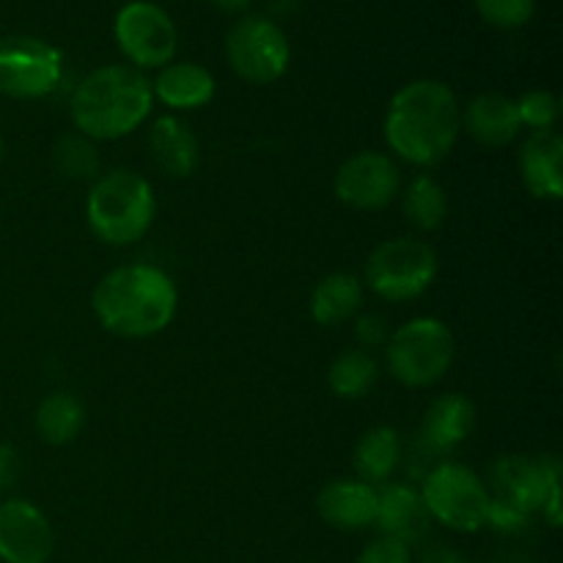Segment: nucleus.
Segmentation results:
<instances>
[{
	"label": "nucleus",
	"mask_w": 563,
	"mask_h": 563,
	"mask_svg": "<svg viewBox=\"0 0 563 563\" xmlns=\"http://www.w3.org/2000/svg\"><path fill=\"white\" fill-rule=\"evenodd\" d=\"M462 132L456 93L440 80H412L394 93L385 115V141L405 163H443Z\"/></svg>",
	"instance_id": "nucleus-1"
},
{
	"label": "nucleus",
	"mask_w": 563,
	"mask_h": 563,
	"mask_svg": "<svg viewBox=\"0 0 563 563\" xmlns=\"http://www.w3.org/2000/svg\"><path fill=\"white\" fill-rule=\"evenodd\" d=\"M91 308L108 333L121 339H148L174 322L179 291L165 269L154 264H124L99 280Z\"/></svg>",
	"instance_id": "nucleus-2"
},
{
	"label": "nucleus",
	"mask_w": 563,
	"mask_h": 563,
	"mask_svg": "<svg viewBox=\"0 0 563 563\" xmlns=\"http://www.w3.org/2000/svg\"><path fill=\"white\" fill-rule=\"evenodd\" d=\"M152 82L141 69L124 64L99 66L71 93V121L91 141H119L148 119Z\"/></svg>",
	"instance_id": "nucleus-3"
},
{
	"label": "nucleus",
	"mask_w": 563,
	"mask_h": 563,
	"mask_svg": "<svg viewBox=\"0 0 563 563\" xmlns=\"http://www.w3.org/2000/svg\"><path fill=\"white\" fill-rule=\"evenodd\" d=\"M157 201L146 176L115 168L93 179L86 198V218L93 234L115 247L143 240L152 229Z\"/></svg>",
	"instance_id": "nucleus-4"
},
{
	"label": "nucleus",
	"mask_w": 563,
	"mask_h": 563,
	"mask_svg": "<svg viewBox=\"0 0 563 563\" xmlns=\"http://www.w3.org/2000/svg\"><path fill=\"white\" fill-rule=\"evenodd\" d=\"M456 357L454 333L434 317H418L388 335L385 361L405 388H432L449 374Z\"/></svg>",
	"instance_id": "nucleus-5"
},
{
	"label": "nucleus",
	"mask_w": 563,
	"mask_h": 563,
	"mask_svg": "<svg viewBox=\"0 0 563 563\" xmlns=\"http://www.w3.org/2000/svg\"><path fill=\"white\" fill-rule=\"evenodd\" d=\"M438 278V251L416 236L385 240L366 258V286L388 302L418 300Z\"/></svg>",
	"instance_id": "nucleus-6"
},
{
	"label": "nucleus",
	"mask_w": 563,
	"mask_h": 563,
	"mask_svg": "<svg viewBox=\"0 0 563 563\" xmlns=\"http://www.w3.org/2000/svg\"><path fill=\"white\" fill-rule=\"evenodd\" d=\"M429 517L454 533H476L487 526L489 487L460 462H440L418 489Z\"/></svg>",
	"instance_id": "nucleus-7"
},
{
	"label": "nucleus",
	"mask_w": 563,
	"mask_h": 563,
	"mask_svg": "<svg viewBox=\"0 0 563 563\" xmlns=\"http://www.w3.org/2000/svg\"><path fill=\"white\" fill-rule=\"evenodd\" d=\"M225 58L236 77L253 86H269L289 69L291 47L267 16H242L225 36Z\"/></svg>",
	"instance_id": "nucleus-8"
},
{
	"label": "nucleus",
	"mask_w": 563,
	"mask_h": 563,
	"mask_svg": "<svg viewBox=\"0 0 563 563\" xmlns=\"http://www.w3.org/2000/svg\"><path fill=\"white\" fill-rule=\"evenodd\" d=\"M64 77V53L36 36L0 38V93L11 99H42Z\"/></svg>",
	"instance_id": "nucleus-9"
},
{
	"label": "nucleus",
	"mask_w": 563,
	"mask_h": 563,
	"mask_svg": "<svg viewBox=\"0 0 563 563\" xmlns=\"http://www.w3.org/2000/svg\"><path fill=\"white\" fill-rule=\"evenodd\" d=\"M115 44L135 69H163L174 60L179 33L168 11L148 0H132L115 14Z\"/></svg>",
	"instance_id": "nucleus-10"
},
{
	"label": "nucleus",
	"mask_w": 563,
	"mask_h": 563,
	"mask_svg": "<svg viewBox=\"0 0 563 563\" xmlns=\"http://www.w3.org/2000/svg\"><path fill=\"white\" fill-rule=\"evenodd\" d=\"M335 198L361 212H379L401 190V170L388 154L357 152L335 170Z\"/></svg>",
	"instance_id": "nucleus-11"
},
{
	"label": "nucleus",
	"mask_w": 563,
	"mask_h": 563,
	"mask_svg": "<svg viewBox=\"0 0 563 563\" xmlns=\"http://www.w3.org/2000/svg\"><path fill=\"white\" fill-rule=\"evenodd\" d=\"M493 498L533 517L542 511L550 489L561 484V462L555 456H500L489 473Z\"/></svg>",
	"instance_id": "nucleus-12"
},
{
	"label": "nucleus",
	"mask_w": 563,
	"mask_h": 563,
	"mask_svg": "<svg viewBox=\"0 0 563 563\" xmlns=\"http://www.w3.org/2000/svg\"><path fill=\"white\" fill-rule=\"evenodd\" d=\"M53 550V526L36 504L25 498H9L0 504V561L47 563Z\"/></svg>",
	"instance_id": "nucleus-13"
},
{
	"label": "nucleus",
	"mask_w": 563,
	"mask_h": 563,
	"mask_svg": "<svg viewBox=\"0 0 563 563\" xmlns=\"http://www.w3.org/2000/svg\"><path fill=\"white\" fill-rule=\"evenodd\" d=\"M374 526L385 539L407 544L412 548L421 542L429 533L432 517H429L427 506L418 489L407 487V484H383L377 489V517Z\"/></svg>",
	"instance_id": "nucleus-14"
},
{
	"label": "nucleus",
	"mask_w": 563,
	"mask_h": 563,
	"mask_svg": "<svg viewBox=\"0 0 563 563\" xmlns=\"http://www.w3.org/2000/svg\"><path fill=\"white\" fill-rule=\"evenodd\" d=\"M317 511L335 531H366L377 517V487L361 478H335L319 493Z\"/></svg>",
	"instance_id": "nucleus-15"
},
{
	"label": "nucleus",
	"mask_w": 563,
	"mask_h": 563,
	"mask_svg": "<svg viewBox=\"0 0 563 563\" xmlns=\"http://www.w3.org/2000/svg\"><path fill=\"white\" fill-rule=\"evenodd\" d=\"M563 137L555 130L533 132L520 148V176L526 190L539 201H561L563 196Z\"/></svg>",
	"instance_id": "nucleus-16"
},
{
	"label": "nucleus",
	"mask_w": 563,
	"mask_h": 563,
	"mask_svg": "<svg viewBox=\"0 0 563 563\" xmlns=\"http://www.w3.org/2000/svg\"><path fill=\"white\" fill-rule=\"evenodd\" d=\"M462 130L482 146H509L522 130L517 102L506 93H478L467 102L465 113H462Z\"/></svg>",
	"instance_id": "nucleus-17"
},
{
	"label": "nucleus",
	"mask_w": 563,
	"mask_h": 563,
	"mask_svg": "<svg viewBox=\"0 0 563 563\" xmlns=\"http://www.w3.org/2000/svg\"><path fill=\"white\" fill-rule=\"evenodd\" d=\"M473 427H476L473 401L462 394H445L423 412L421 440L434 454H451L471 438Z\"/></svg>",
	"instance_id": "nucleus-18"
},
{
	"label": "nucleus",
	"mask_w": 563,
	"mask_h": 563,
	"mask_svg": "<svg viewBox=\"0 0 563 563\" xmlns=\"http://www.w3.org/2000/svg\"><path fill=\"white\" fill-rule=\"evenodd\" d=\"M148 152L154 165L174 179H185L198 168L201 146L190 126L176 115H163L148 130Z\"/></svg>",
	"instance_id": "nucleus-19"
},
{
	"label": "nucleus",
	"mask_w": 563,
	"mask_h": 563,
	"mask_svg": "<svg viewBox=\"0 0 563 563\" xmlns=\"http://www.w3.org/2000/svg\"><path fill=\"white\" fill-rule=\"evenodd\" d=\"M152 93L174 110H198L214 97V77L207 66L181 60L159 69L152 82Z\"/></svg>",
	"instance_id": "nucleus-20"
},
{
	"label": "nucleus",
	"mask_w": 563,
	"mask_h": 563,
	"mask_svg": "<svg viewBox=\"0 0 563 563\" xmlns=\"http://www.w3.org/2000/svg\"><path fill=\"white\" fill-rule=\"evenodd\" d=\"M401 462V438L394 427H374L357 440L352 465L361 482L385 484Z\"/></svg>",
	"instance_id": "nucleus-21"
},
{
	"label": "nucleus",
	"mask_w": 563,
	"mask_h": 563,
	"mask_svg": "<svg viewBox=\"0 0 563 563\" xmlns=\"http://www.w3.org/2000/svg\"><path fill=\"white\" fill-rule=\"evenodd\" d=\"M363 302V280L352 273H333L317 284L311 295V317L322 328L346 322Z\"/></svg>",
	"instance_id": "nucleus-22"
},
{
	"label": "nucleus",
	"mask_w": 563,
	"mask_h": 563,
	"mask_svg": "<svg viewBox=\"0 0 563 563\" xmlns=\"http://www.w3.org/2000/svg\"><path fill=\"white\" fill-rule=\"evenodd\" d=\"M401 209H405V218L412 229L438 231L449 218V192L434 176L418 174L405 187Z\"/></svg>",
	"instance_id": "nucleus-23"
},
{
	"label": "nucleus",
	"mask_w": 563,
	"mask_h": 563,
	"mask_svg": "<svg viewBox=\"0 0 563 563\" xmlns=\"http://www.w3.org/2000/svg\"><path fill=\"white\" fill-rule=\"evenodd\" d=\"M86 427V407L77 396L58 390L42 399L36 410V432L47 445H69Z\"/></svg>",
	"instance_id": "nucleus-24"
},
{
	"label": "nucleus",
	"mask_w": 563,
	"mask_h": 563,
	"mask_svg": "<svg viewBox=\"0 0 563 563\" xmlns=\"http://www.w3.org/2000/svg\"><path fill=\"white\" fill-rule=\"evenodd\" d=\"M377 361L366 350H346L330 363L328 385L339 399H363L377 385Z\"/></svg>",
	"instance_id": "nucleus-25"
},
{
	"label": "nucleus",
	"mask_w": 563,
	"mask_h": 563,
	"mask_svg": "<svg viewBox=\"0 0 563 563\" xmlns=\"http://www.w3.org/2000/svg\"><path fill=\"white\" fill-rule=\"evenodd\" d=\"M53 165L64 179L93 181L102 168V159H99L91 137L80 135V132H66L53 148Z\"/></svg>",
	"instance_id": "nucleus-26"
},
{
	"label": "nucleus",
	"mask_w": 563,
	"mask_h": 563,
	"mask_svg": "<svg viewBox=\"0 0 563 563\" xmlns=\"http://www.w3.org/2000/svg\"><path fill=\"white\" fill-rule=\"evenodd\" d=\"M517 102V113H520V124L528 126L531 132H548L559 124L561 119V99L553 91L544 88H533L526 91Z\"/></svg>",
	"instance_id": "nucleus-27"
},
{
	"label": "nucleus",
	"mask_w": 563,
	"mask_h": 563,
	"mask_svg": "<svg viewBox=\"0 0 563 563\" xmlns=\"http://www.w3.org/2000/svg\"><path fill=\"white\" fill-rule=\"evenodd\" d=\"M473 3H476L482 20L495 27H504V31L528 25L537 11V0H473Z\"/></svg>",
	"instance_id": "nucleus-28"
},
{
	"label": "nucleus",
	"mask_w": 563,
	"mask_h": 563,
	"mask_svg": "<svg viewBox=\"0 0 563 563\" xmlns=\"http://www.w3.org/2000/svg\"><path fill=\"white\" fill-rule=\"evenodd\" d=\"M487 526H493L498 533H506V537H515V533H522L528 526H531V517L522 515L515 506L504 504V500L493 498L489 500V515Z\"/></svg>",
	"instance_id": "nucleus-29"
},
{
	"label": "nucleus",
	"mask_w": 563,
	"mask_h": 563,
	"mask_svg": "<svg viewBox=\"0 0 563 563\" xmlns=\"http://www.w3.org/2000/svg\"><path fill=\"white\" fill-rule=\"evenodd\" d=\"M355 563H412V553L407 544L379 537L357 555Z\"/></svg>",
	"instance_id": "nucleus-30"
},
{
	"label": "nucleus",
	"mask_w": 563,
	"mask_h": 563,
	"mask_svg": "<svg viewBox=\"0 0 563 563\" xmlns=\"http://www.w3.org/2000/svg\"><path fill=\"white\" fill-rule=\"evenodd\" d=\"M388 322L377 313H366V317L357 319L355 324V339L361 341L363 350H372V346L388 344Z\"/></svg>",
	"instance_id": "nucleus-31"
},
{
	"label": "nucleus",
	"mask_w": 563,
	"mask_h": 563,
	"mask_svg": "<svg viewBox=\"0 0 563 563\" xmlns=\"http://www.w3.org/2000/svg\"><path fill=\"white\" fill-rule=\"evenodd\" d=\"M20 482V454L14 445L0 443V495L11 493Z\"/></svg>",
	"instance_id": "nucleus-32"
},
{
	"label": "nucleus",
	"mask_w": 563,
	"mask_h": 563,
	"mask_svg": "<svg viewBox=\"0 0 563 563\" xmlns=\"http://www.w3.org/2000/svg\"><path fill=\"white\" fill-rule=\"evenodd\" d=\"M542 517L550 528H561V484L550 489L548 500L542 506Z\"/></svg>",
	"instance_id": "nucleus-33"
},
{
	"label": "nucleus",
	"mask_w": 563,
	"mask_h": 563,
	"mask_svg": "<svg viewBox=\"0 0 563 563\" xmlns=\"http://www.w3.org/2000/svg\"><path fill=\"white\" fill-rule=\"evenodd\" d=\"M421 563H467L465 555L456 553V550L451 548H432L423 553Z\"/></svg>",
	"instance_id": "nucleus-34"
},
{
	"label": "nucleus",
	"mask_w": 563,
	"mask_h": 563,
	"mask_svg": "<svg viewBox=\"0 0 563 563\" xmlns=\"http://www.w3.org/2000/svg\"><path fill=\"white\" fill-rule=\"evenodd\" d=\"M212 3L218 5L220 11H231V14H234V11H245L253 0H212Z\"/></svg>",
	"instance_id": "nucleus-35"
},
{
	"label": "nucleus",
	"mask_w": 563,
	"mask_h": 563,
	"mask_svg": "<svg viewBox=\"0 0 563 563\" xmlns=\"http://www.w3.org/2000/svg\"><path fill=\"white\" fill-rule=\"evenodd\" d=\"M489 563H531V561H528V555L522 553H506V555H495Z\"/></svg>",
	"instance_id": "nucleus-36"
},
{
	"label": "nucleus",
	"mask_w": 563,
	"mask_h": 563,
	"mask_svg": "<svg viewBox=\"0 0 563 563\" xmlns=\"http://www.w3.org/2000/svg\"><path fill=\"white\" fill-rule=\"evenodd\" d=\"M0 159H3V137H0Z\"/></svg>",
	"instance_id": "nucleus-37"
}]
</instances>
